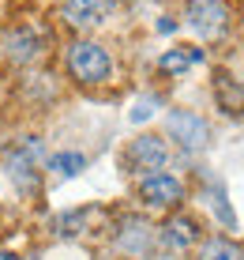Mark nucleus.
<instances>
[{"label":"nucleus","mask_w":244,"mask_h":260,"mask_svg":"<svg viewBox=\"0 0 244 260\" xmlns=\"http://www.w3.org/2000/svg\"><path fill=\"white\" fill-rule=\"evenodd\" d=\"M68 72L79 83H105L113 72V60L98 42H75L68 49Z\"/></svg>","instance_id":"nucleus-1"},{"label":"nucleus","mask_w":244,"mask_h":260,"mask_svg":"<svg viewBox=\"0 0 244 260\" xmlns=\"http://www.w3.org/2000/svg\"><path fill=\"white\" fill-rule=\"evenodd\" d=\"M188 26L199 38H218L225 26H229V8L222 0H192L188 4Z\"/></svg>","instance_id":"nucleus-2"},{"label":"nucleus","mask_w":244,"mask_h":260,"mask_svg":"<svg viewBox=\"0 0 244 260\" xmlns=\"http://www.w3.org/2000/svg\"><path fill=\"white\" fill-rule=\"evenodd\" d=\"M139 196L147 208H177L184 200V185L173 174H147L139 181Z\"/></svg>","instance_id":"nucleus-3"},{"label":"nucleus","mask_w":244,"mask_h":260,"mask_svg":"<svg viewBox=\"0 0 244 260\" xmlns=\"http://www.w3.org/2000/svg\"><path fill=\"white\" fill-rule=\"evenodd\" d=\"M120 8V0H64V19L79 30H94Z\"/></svg>","instance_id":"nucleus-4"},{"label":"nucleus","mask_w":244,"mask_h":260,"mask_svg":"<svg viewBox=\"0 0 244 260\" xmlns=\"http://www.w3.org/2000/svg\"><path fill=\"white\" fill-rule=\"evenodd\" d=\"M166 128L184 151H199L207 143V121L199 117V113H192V110H173L166 117Z\"/></svg>","instance_id":"nucleus-5"},{"label":"nucleus","mask_w":244,"mask_h":260,"mask_svg":"<svg viewBox=\"0 0 244 260\" xmlns=\"http://www.w3.org/2000/svg\"><path fill=\"white\" fill-rule=\"evenodd\" d=\"M128 166L132 170H147V174H158L161 166H166V158H169V147H166V140L161 136H139V140H132V147H128Z\"/></svg>","instance_id":"nucleus-6"},{"label":"nucleus","mask_w":244,"mask_h":260,"mask_svg":"<svg viewBox=\"0 0 244 260\" xmlns=\"http://www.w3.org/2000/svg\"><path fill=\"white\" fill-rule=\"evenodd\" d=\"M38 158H42L38 140H26V143H19V147L8 155V174H12L26 192H30L34 181H38Z\"/></svg>","instance_id":"nucleus-7"},{"label":"nucleus","mask_w":244,"mask_h":260,"mask_svg":"<svg viewBox=\"0 0 244 260\" xmlns=\"http://www.w3.org/2000/svg\"><path fill=\"white\" fill-rule=\"evenodd\" d=\"M195 238H199V226H195V219H188V215L169 219L166 230H161V241H166L169 249H188Z\"/></svg>","instance_id":"nucleus-8"},{"label":"nucleus","mask_w":244,"mask_h":260,"mask_svg":"<svg viewBox=\"0 0 244 260\" xmlns=\"http://www.w3.org/2000/svg\"><path fill=\"white\" fill-rule=\"evenodd\" d=\"M203 60V53L199 49H169L166 57L158 60V68L161 72H169V76H180V72H188L192 64H199Z\"/></svg>","instance_id":"nucleus-9"},{"label":"nucleus","mask_w":244,"mask_h":260,"mask_svg":"<svg viewBox=\"0 0 244 260\" xmlns=\"http://www.w3.org/2000/svg\"><path fill=\"white\" fill-rule=\"evenodd\" d=\"M8 57L12 60H30V57H38V38H34L30 30H15V34H8Z\"/></svg>","instance_id":"nucleus-10"},{"label":"nucleus","mask_w":244,"mask_h":260,"mask_svg":"<svg viewBox=\"0 0 244 260\" xmlns=\"http://www.w3.org/2000/svg\"><path fill=\"white\" fill-rule=\"evenodd\" d=\"M49 170H53V177H75L79 170H87V158L79 151H60V155L49 158Z\"/></svg>","instance_id":"nucleus-11"},{"label":"nucleus","mask_w":244,"mask_h":260,"mask_svg":"<svg viewBox=\"0 0 244 260\" xmlns=\"http://www.w3.org/2000/svg\"><path fill=\"white\" fill-rule=\"evenodd\" d=\"M199 260H244V253L233 245L229 238H214V241H207V245H203Z\"/></svg>","instance_id":"nucleus-12"},{"label":"nucleus","mask_w":244,"mask_h":260,"mask_svg":"<svg viewBox=\"0 0 244 260\" xmlns=\"http://www.w3.org/2000/svg\"><path fill=\"white\" fill-rule=\"evenodd\" d=\"M150 113H154V98H147V102L135 106V110H132V121H147Z\"/></svg>","instance_id":"nucleus-13"},{"label":"nucleus","mask_w":244,"mask_h":260,"mask_svg":"<svg viewBox=\"0 0 244 260\" xmlns=\"http://www.w3.org/2000/svg\"><path fill=\"white\" fill-rule=\"evenodd\" d=\"M0 260H19V256H15V253H0Z\"/></svg>","instance_id":"nucleus-14"}]
</instances>
